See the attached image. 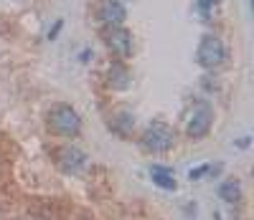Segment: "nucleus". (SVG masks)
Here are the masks:
<instances>
[{
    "instance_id": "obj_1",
    "label": "nucleus",
    "mask_w": 254,
    "mask_h": 220,
    "mask_svg": "<svg viewBox=\"0 0 254 220\" xmlns=\"http://www.w3.org/2000/svg\"><path fill=\"white\" fill-rule=\"evenodd\" d=\"M46 124L59 137H79L81 132V117L71 104H54L46 114Z\"/></svg>"
},
{
    "instance_id": "obj_2",
    "label": "nucleus",
    "mask_w": 254,
    "mask_h": 220,
    "mask_svg": "<svg viewBox=\"0 0 254 220\" xmlns=\"http://www.w3.org/2000/svg\"><path fill=\"white\" fill-rule=\"evenodd\" d=\"M140 144H142V149L153 152V155H165V152H171L173 144H176V132L163 122H153V124H147L145 132L140 134Z\"/></svg>"
},
{
    "instance_id": "obj_3",
    "label": "nucleus",
    "mask_w": 254,
    "mask_h": 220,
    "mask_svg": "<svg viewBox=\"0 0 254 220\" xmlns=\"http://www.w3.org/2000/svg\"><path fill=\"white\" fill-rule=\"evenodd\" d=\"M224 61H226L224 41L214 33H206L198 43V48H196V63L201 66V69H216V66H221Z\"/></svg>"
},
{
    "instance_id": "obj_4",
    "label": "nucleus",
    "mask_w": 254,
    "mask_h": 220,
    "mask_svg": "<svg viewBox=\"0 0 254 220\" xmlns=\"http://www.w3.org/2000/svg\"><path fill=\"white\" fill-rule=\"evenodd\" d=\"M211 124H214V109H211V104H206V101H198L193 106V112L188 114L186 134L190 139H203L211 132Z\"/></svg>"
},
{
    "instance_id": "obj_5",
    "label": "nucleus",
    "mask_w": 254,
    "mask_h": 220,
    "mask_svg": "<svg viewBox=\"0 0 254 220\" xmlns=\"http://www.w3.org/2000/svg\"><path fill=\"white\" fill-rule=\"evenodd\" d=\"M102 41L117 58H130L132 56V33L122 26H107L102 31Z\"/></svg>"
},
{
    "instance_id": "obj_6",
    "label": "nucleus",
    "mask_w": 254,
    "mask_h": 220,
    "mask_svg": "<svg viewBox=\"0 0 254 220\" xmlns=\"http://www.w3.org/2000/svg\"><path fill=\"white\" fill-rule=\"evenodd\" d=\"M56 167L64 172V175H79L84 167H87V152L74 147V144H64L56 149Z\"/></svg>"
},
{
    "instance_id": "obj_7",
    "label": "nucleus",
    "mask_w": 254,
    "mask_h": 220,
    "mask_svg": "<svg viewBox=\"0 0 254 220\" xmlns=\"http://www.w3.org/2000/svg\"><path fill=\"white\" fill-rule=\"evenodd\" d=\"M94 15L104 26H122L127 20V8L120 0H99L97 8H94Z\"/></svg>"
},
{
    "instance_id": "obj_8",
    "label": "nucleus",
    "mask_w": 254,
    "mask_h": 220,
    "mask_svg": "<svg viewBox=\"0 0 254 220\" xmlns=\"http://www.w3.org/2000/svg\"><path fill=\"white\" fill-rule=\"evenodd\" d=\"M107 84L112 86L115 91H127L132 86V74H130V69H127L125 63H112L110 66V71H107Z\"/></svg>"
},
{
    "instance_id": "obj_9",
    "label": "nucleus",
    "mask_w": 254,
    "mask_h": 220,
    "mask_svg": "<svg viewBox=\"0 0 254 220\" xmlns=\"http://www.w3.org/2000/svg\"><path fill=\"white\" fill-rule=\"evenodd\" d=\"M150 177H153V185H158L160 190H168V192H176V190H178L176 175H173V170H171V167L153 165V167H150Z\"/></svg>"
},
{
    "instance_id": "obj_10",
    "label": "nucleus",
    "mask_w": 254,
    "mask_h": 220,
    "mask_svg": "<svg viewBox=\"0 0 254 220\" xmlns=\"http://www.w3.org/2000/svg\"><path fill=\"white\" fill-rule=\"evenodd\" d=\"M219 197L224 203H229V205L239 203L242 200V185H239V180H224L219 185Z\"/></svg>"
},
{
    "instance_id": "obj_11",
    "label": "nucleus",
    "mask_w": 254,
    "mask_h": 220,
    "mask_svg": "<svg viewBox=\"0 0 254 220\" xmlns=\"http://www.w3.org/2000/svg\"><path fill=\"white\" fill-rule=\"evenodd\" d=\"M110 127H112V132H115V134H120V137H127V134L132 132V127H135V117H132L130 112H120V114H115V117H112Z\"/></svg>"
},
{
    "instance_id": "obj_12",
    "label": "nucleus",
    "mask_w": 254,
    "mask_h": 220,
    "mask_svg": "<svg viewBox=\"0 0 254 220\" xmlns=\"http://www.w3.org/2000/svg\"><path fill=\"white\" fill-rule=\"evenodd\" d=\"M208 170H211V165H201V167H196V170H190V172H188V180H190V182L201 180L203 175H208Z\"/></svg>"
},
{
    "instance_id": "obj_13",
    "label": "nucleus",
    "mask_w": 254,
    "mask_h": 220,
    "mask_svg": "<svg viewBox=\"0 0 254 220\" xmlns=\"http://www.w3.org/2000/svg\"><path fill=\"white\" fill-rule=\"evenodd\" d=\"M196 5H198V10H201L203 15H208V10H211V8L219 5V0H196Z\"/></svg>"
},
{
    "instance_id": "obj_14",
    "label": "nucleus",
    "mask_w": 254,
    "mask_h": 220,
    "mask_svg": "<svg viewBox=\"0 0 254 220\" xmlns=\"http://www.w3.org/2000/svg\"><path fill=\"white\" fill-rule=\"evenodd\" d=\"M61 28H64V20H56V26H54V28L49 31V41H54V38H56V36L61 33Z\"/></svg>"
},
{
    "instance_id": "obj_15",
    "label": "nucleus",
    "mask_w": 254,
    "mask_h": 220,
    "mask_svg": "<svg viewBox=\"0 0 254 220\" xmlns=\"http://www.w3.org/2000/svg\"><path fill=\"white\" fill-rule=\"evenodd\" d=\"M79 61H81V63H89V61H92V48H84V51L79 53Z\"/></svg>"
},
{
    "instance_id": "obj_16",
    "label": "nucleus",
    "mask_w": 254,
    "mask_h": 220,
    "mask_svg": "<svg viewBox=\"0 0 254 220\" xmlns=\"http://www.w3.org/2000/svg\"><path fill=\"white\" fill-rule=\"evenodd\" d=\"M249 139H252V137H239V139H237V147H239V149H247V147H249Z\"/></svg>"
},
{
    "instance_id": "obj_17",
    "label": "nucleus",
    "mask_w": 254,
    "mask_h": 220,
    "mask_svg": "<svg viewBox=\"0 0 254 220\" xmlns=\"http://www.w3.org/2000/svg\"><path fill=\"white\" fill-rule=\"evenodd\" d=\"M31 220H51V218H31Z\"/></svg>"
}]
</instances>
